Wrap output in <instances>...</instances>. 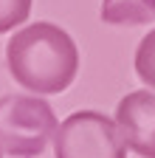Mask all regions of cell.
<instances>
[{"instance_id":"cell-3","label":"cell","mask_w":155,"mask_h":158,"mask_svg":"<svg viewBox=\"0 0 155 158\" xmlns=\"http://www.w3.org/2000/svg\"><path fill=\"white\" fill-rule=\"evenodd\" d=\"M127 150L116 118H107L99 110L71 113L54 135L56 158H124Z\"/></svg>"},{"instance_id":"cell-2","label":"cell","mask_w":155,"mask_h":158,"mask_svg":"<svg viewBox=\"0 0 155 158\" xmlns=\"http://www.w3.org/2000/svg\"><path fill=\"white\" fill-rule=\"evenodd\" d=\"M59 122L40 93H9L0 99V144L14 158L43 155L54 141Z\"/></svg>"},{"instance_id":"cell-7","label":"cell","mask_w":155,"mask_h":158,"mask_svg":"<svg viewBox=\"0 0 155 158\" xmlns=\"http://www.w3.org/2000/svg\"><path fill=\"white\" fill-rule=\"evenodd\" d=\"M31 14V0H0V34L23 26Z\"/></svg>"},{"instance_id":"cell-1","label":"cell","mask_w":155,"mask_h":158,"mask_svg":"<svg viewBox=\"0 0 155 158\" xmlns=\"http://www.w3.org/2000/svg\"><path fill=\"white\" fill-rule=\"evenodd\" d=\"M6 65L14 82L31 93H62L79 71V51L73 37L54 23L20 28L6 45Z\"/></svg>"},{"instance_id":"cell-8","label":"cell","mask_w":155,"mask_h":158,"mask_svg":"<svg viewBox=\"0 0 155 158\" xmlns=\"http://www.w3.org/2000/svg\"><path fill=\"white\" fill-rule=\"evenodd\" d=\"M0 158H3V144H0Z\"/></svg>"},{"instance_id":"cell-4","label":"cell","mask_w":155,"mask_h":158,"mask_svg":"<svg viewBox=\"0 0 155 158\" xmlns=\"http://www.w3.org/2000/svg\"><path fill=\"white\" fill-rule=\"evenodd\" d=\"M124 141L141 158H155V93L152 90H133L116 107Z\"/></svg>"},{"instance_id":"cell-5","label":"cell","mask_w":155,"mask_h":158,"mask_svg":"<svg viewBox=\"0 0 155 158\" xmlns=\"http://www.w3.org/2000/svg\"><path fill=\"white\" fill-rule=\"evenodd\" d=\"M155 20V0H104L102 23L107 26H147Z\"/></svg>"},{"instance_id":"cell-6","label":"cell","mask_w":155,"mask_h":158,"mask_svg":"<svg viewBox=\"0 0 155 158\" xmlns=\"http://www.w3.org/2000/svg\"><path fill=\"white\" fill-rule=\"evenodd\" d=\"M135 73L141 76V82H147L155 90V28L135 48Z\"/></svg>"}]
</instances>
